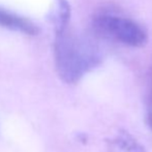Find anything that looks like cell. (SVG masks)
Listing matches in <instances>:
<instances>
[{"label":"cell","instance_id":"cell-1","mask_svg":"<svg viewBox=\"0 0 152 152\" xmlns=\"http://www.w3.org/2000/svg\"><path fill=\"white\" fill-rule=\"evenodd\" d=\"M54 61L59 78L66 84H77L102 63V54L91 37L68 25L55 31Z\"/></svg>","mask_w":152,"mask_h":152},{"label":"cell","instance_id":"cell-2","mask_svg":"<svg viewBox=\"0 0 152 152\" xmlns=\"http://www.w3.org/2000/svg\"><path fill=\"white\" fill-rule=\"evenodd\" d=\"M91 29L95 37L132 48H141L148 42V33L140 23L113 10L96 12L91 19Z\"/></svg>","mask_w":152,"mask_h":152},{"label":"cell","instance_id":"cell-3","mask_svg":"<svg viewBox=\"0 0 152 152\" xmlns=\"http://www.w3.org/2000/svg\"><path fill=\"white\" fill-rule=\"evenodd\" d=\"M0 27L27 35H36L38 28L32 21L18 14L0 7Z\"/></svg>","mask_w":152,"mask_h":152},{"label":"cell","instance_id":"cell-4","mask_svg":"<svg viewBox=\"0 0 152 152\" xmlns=\"http://www.w3.org/2000/svg\"><path fill=\"white\" fill-rule=\"evenodd\" d=\"M109 147L112 152H146L144 147L126 132H120L111 139Z\"/></svg>","mask_w":152,"mask_h":152},{"label":"cell","instance_id":"cell-5","mask_svg":"<svg viewBox=\"0 0 152 152\" xmlns=\"http://www.w3.org/2000/svg\"><path fill=\"white\" fill-rule=\"evenodd\" d=\"M72 10L67 0H54V6L51 12L50 20L52 21L54 30L68 26L70 23Z\"/></svg>","mask_w":152,"mask_h":152},{"label":"cell","instance_id":"cell-6","mask_svg":"<svg viewBox=\"0 0 152 152\" xmlns=\"http://www.w3.org/2000/svg\"><path fill=\"white\" fill-rule=\"evenodd\" d=\"M146 117L147 123L152 130V66L147 75V95H146Z\"/></svg>","mask_w":152,"mask_h":152}]
</instances>
